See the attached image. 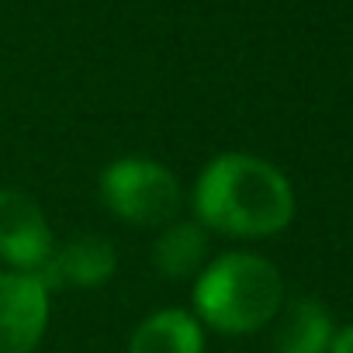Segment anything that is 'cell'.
I'll use <instances>...</instances> for the list:
<instances>
[{
  "label": "cell",
  "mask_w": 353,
  "mask_h": 353,
  "mask_svg": "<svg viewBox=\"0 0 353 353\" xmlns=\"http://www.w3.org/2000/svg\"><path fill=\"white\" fill-rule=\"evenodd\" d=\"M52 232L42 208L21 191H0V260L14 274H42L52 256Z\"/></svg>",
  "instance_id": "277c9868"
},
{
  "label": "cell",
  "mask_w": 353,
  "mask_h": 353,
  "mask_svg": "<svg viewBox=\"0 0 353 353\" xmlns=\"http://www.w3.org/2000/svg\"><path fill=\"white\" fill-rule=\"evenodd\" d=\"M284 284L270 260L253 253H229L215 260L194 284L198 315L229 336L256 332L281 312Z\"/></svg>",
  "instance_id": "7a4b0ae2"
},
{
  "label": "cell",
  "mask_w": 353,
  "mask_h": 353,
  "mask_svg": "<svg viewBox=\"0 0 353 353\" xmlns=\"http://www.w3.org/2000/svg\"><path fill=\"white\" fill-rule=\"evenodd\" d=\"M332 336L336 329H332L329 312L312 298H298L281 315L277 353H329Z\"/></svg>",
  "instance_id": "ba28073f"
},
{
  "label": "cell",
  "mask_w": 353,
  "mask_h": 353,
  "mask_svg": "<svg viewBox=\"0 0 353 353\" xmlns=\"http://www.w3.org/2000/svg\"><path fill=\"white\" fill-rule=\"evenodd\" d=\"M114 250L101 236H80L70 239L66 246L52 250L49 263L42 267V284L46 288H97L111 281L114 274Z\"/></svg>",
  "instance_id": "8992f818"
},
{
  "label": "cell",
  "mask_w": 353,
  "mask_h": 353,
  "mask_svg": "<svg viewBox=\"0 0 353 353\" xmlns=\"http://www.w3.org/2000/svg\"><path fill=\"white\" fill-rule=\"evenodd\" d=\"M198 219L208 229L243 239H263L294 219V191L288 176L260 156L225 152L208 163L194 191Z\"/></svg>",
  "instance_id": "6da1fadb"
},
{
  "label": "cell",
  "mask_w": 353,
  "mask_h": 353,
  "mask_svg": "<svg viewBox=\"0 0 353 353\" xmlns=\"http://www.w3.org/2000/svg\"><path fill=\"white\" fill-rule=\"evenodd\" d=\"M201 350H205L201 325L181 308L149 315L132 332L128 343V353H201Z\"/></svg>",
  "instance_id": "52a82bcc"
},
{
  "label": "cell",
  "mask_w": 353,
  "mask_h": 353,
  "mask_svg": "<svg viewBox=\"0 0 353 353\" xmlns=\"http://www.w3.org/2000/svg\"><path fill=\"white\" fill-rule=\"evenodd\" d=\"M205 250H208V239H205L201 225L184 222V225L166 229V232L156 239L152 263H156V270H159L163 277L181 281V277L198 274V267H201V260H205Z\"/></svg>",
  "instance_id": "9c48e42d"
},
{
  "label": "cell",
  "mask_w": 353,
  "mask_h": 353,
  "mask_svg": "<svg viewBox=\"0 0 353 353\" xmlns=\"http://www.w3.org/2000/svg\"><path fill=\"white\" fill-rule=\"evenodd\" d=\"M104 205L135 225H166L181 212V184L152 159H118L101 176Z\"/></svg>",
  "instance_id": "3957f363"
},
{
  "label": "cell",
  "mask_w": 353,
  "mask_h": 353,
  "mask_svg": "<svg viewBox=\"0 0 353 353\" xmlns=\"http://www.w3.org/2000/svg\"><path fill=\"white\" fill-rule=\"evenodd\" d=\"M329 353H353V325H346V329H339V332L332 336Z\"/></svg>",
  "instance_id": "30bf717a"
},
{
  "label": "cell",
  "mask_w": 353,
  "mask_h": 353,
  "mask_svg": "<svg viewBox=\"0 0 353 353\" xmlns=\"http://www.w3.org/2000/svg\"><path fill=\"white\" fill-rule=\"evenodd\" d=\"M49 322V288L35 274H0V353H32Z\"/></svg>",
  "instance_id": "5b68a950"
}]
</instances>
